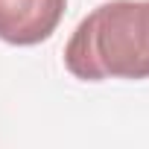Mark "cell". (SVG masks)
<instances>
[{"instance_id": "obj_2", "label": "cell", "mask_w": 149, "mask_h": 149, "mask_svg": "<svg viewBox=\"0 0 149 149\" xmlns=\"http://www.w3.org/2000/svg\"><path fill=\"white\" fill-rule=\"evenodd\" d=\"M64 6L67 0H0V38L18 47L41 44L56 32Z\"/></svg>"}, {"instance_id": "obj_1", "label": "cell", "mask_w": 149, "mask_h": 149, "mask_svg": "<svg viewBox=\"0 0 149 149\" xmlns=\"http://www.w3.org/2000/svg\"><path fill=\"white\" fill-rule=\"evenodd\" d=\"M64 64L76 79H149V0H108L70 35Z\"/></svg>"}]
</instances>
